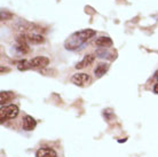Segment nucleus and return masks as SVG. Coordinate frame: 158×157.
Listing matches in <instances>:
<instances>
[{
	"mask_svg": "<svg viewBox=\"0 0 158 157\" xmlns=\"http://www.w3.org/2000/svg\"><path fill=\"white\" fill-rule=\"evenodd\" d=\"M96 35V32L92 29H85V30H80V31L76 32L73 35H71L68 40L65 41V48L73 51L79 48L84 43H86L87 40H89Z\"/></svg>",
	"mask_w": 158,
	"mask_h": 157,
	"instance_id": "1",
	"label": "nucleus"
},
{
	"mask_svg": "<svg viewBox=\"0 0 158 157\" xmlns=\"http://www.w3.org/2000/svg\"><path fill=\"white\" fill-rule=\"evenodd\" d=\"M20 112L19 107L15 104H9V106H2L1 110H0V119L1 123L6 122L8 119H13V118L17 117V115Z\"/></svg>",
	"mask_w": 158,
	"mask_h": 157,
	"instance_id": "2",
	"label": "nucleus"
},
{
	"mask_svg": "<svg viewBox=\"0 0 158 157\" xmlns=\"http://www.w3.org/2000/svg\"><path fill=\"white\" fill-rule=\"evenodd\" d=\"M48 64H49V59L46 56H37L30 61L31 68H36V69H43V68L47 67Z\"/></svg>",
	"mask_w": 158,
	"mask_h": 157,
	"instance_id": "3",
	"label": "nucleus"
},
{
	"mask_svg": "<svg viewBox=\"0 0 158 157\" xmlns=\"http://www.w3.org/2000/svg\"><path fill=\"white\" fill-rule=\"evenodd\" d=\"M88 80H89V76L87 74H84V72L76 74L71 77V82L77 86H84L86 83H88Z\"/></svg>",
	"mask_w": 158,
	"mask_h": 157,
	"instance_id": "4",
	"label": "nucleus"
},
{
	"mask_svg": "<svg viewBox=\"0 0 158 157\" xmlns=\"http://www.w3.org/2000/svg\"><path fill=\"white\" fill-rule=\"evenodd\" d=\"M95 60V56L93 54H87L85 57H84L81 61L79 63H77L76 64V69H83V68L87 67V66H89V64H92V63L94 62Z\"/></svg>",
	"mask_w": 158,
	"mask_h": 157,
	"instance_id": "5",
	"label": "nucleus"
},
{
	"mask_svg": "<svg viewBox=\"0 0 158 157\" xmlns=\"http://www.w3.org/2000/svg\"><path fill=\"white\" fill-rule=\"evenodd\" d=\"M37 125L36 119L31 116H25L23 119V129L25 131H32Z\"/></svg>",
	"mask_w": 158,
	"mask_h": 157,
	"instance_id": "6",
	"label": "nucleus"
},
{
	"mask_svg": "<svg viewBox=\"0 0 158 157\" xmlns=\"http://www.w3.org/2000/svg\"><path fill=\"white\" fill-rule=\"evenodd\" d=\"M36 157H57V154L52 148H40L37 151Z\"/></svg>",
	"mask_w": 158,
	"mask_h": 157,
	"instance_id": "7",
	"label": "nucleus"
},
{
	"mask_svg": "<svg viewBox=\"0 0 158 157\" xmlns=\"http://www.w3.org/2000/svg\"><path fill=\"white\" fill-rule=\"evenodd\" d=\"M95 45L100 47H110L112 46V40L109 37H99L95 40Z\"/></svg>",
	"mask_w": 158,
	"mask_h": 157,
	"instance_id": "8",
	"label": "nucleus"
},
{
	"mask_svg": "<svg viewBox=\"0 0 158 157\" xmlns=\"http://www.w3.org/2000/svg\"><path fill=\"white\" fill-rule=\"evenodd\" d=\"M28 41L32 44H40L44 41V37L41 35H38V33H30V35L25 36Z\"/></svg>",
	"mask_w": 158,
	"mask_h": 157,
	"instance_id": "9",
	"label": "nucleus"
},
{
	"mask_svg": "<svg viewBox=\"0 0 158 157\" xmlns=\"http://www.w3.org/2000/svg\"><path fill=\"white\" fill-rule=\"evenodd\" d=\"M107 70H108V64H106V63H100V64H98V67L95 68L94 70L95 76L100 78V77H102L107 72Z\"/></svg>",
	"mask_w": 158,
	"mask_h": 157,
	"instance_id": "10",
	"label": "nucleus"
},
{
	"mask_svg": "<svg viewBox=\"0 0 158 157\" xmlns=\"http://www.w3.org/2000/svg\"><path fill=\"white\" fill-rule=\"evenodd\" d=\"M14 98V93H12V92H1L0 93V102H1V104L4 106L5 103H7L8 101H10L12 99Z\"/></svg>",
	"mask_w": 158,
	"mask_h": 157,
	"instance_id": "11",
	"label": "nucleus"
},
{
	"mask_svg": "<svg viewBox=\"0 0 158 157\" xmlns=\"http://www.w3.org/2000/svg\"><path fill=\"white\" fill-rule=\"evenodd\" d=\"M29 68H31V66H30V62H28L27 60L21 61L20 64H19V70H27Z\"/></svg>",
	"mask_w": 158,
	"mask_h": 157,
	"instance_id": "12",
	"label": "nucleus"
},
{
	"mask_svg": "<svg viewBox=\"0 0 158 157\" xmlns=\"http://www.w3.org/2000/svg\"><path fill=\"white\" fill-rule=\"evenodd\" d=\"M154 92L156 93V94H158V83L154 86Z\"/></svg>",
	"mask_w": 158,
	"mask_h": 157,
	"instance_id": "13",
	"label": "nucleus"
},
{
	"mask_svg": "<svg viewBox=\"0 0 158 157\" xmlns=\"http://www.w3.org/2000/svg\"><path fill=\"white\" fill-rule=\"evenodd\" d=\"M155 78L157 79V82H158V72H157V74H156V76H155Z\"/></svg>",
	"mask_w": 158,
	"mask_h": 157,
	"instance_id": "14",
	"label": "nucleus"
}]
</instances>
